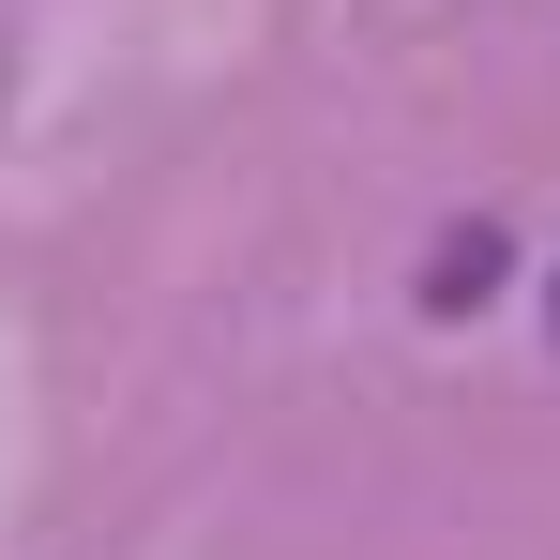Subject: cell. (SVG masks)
Listing matches in <instances>:
<instances>
[{"instance_id": "1", "label": "cell", "mask_w": 560, "mask_h": 560, "mask_svg": "<svg viewBox=\"0 0 560 560\" xmlns=\"http://www.w3.org/2000/svg\"><path fill=\"white\" fill-rule=\"evenodd\" d=\"M485 273H500V243H485V228H455V243H440V303H469Z\"/></svg>"}, {"instance_id": "2", "label": "cell", "mask_w": 560, "mask_h": 560, "mask_svg": "<svg viewBox=\"0 0 560 560\" xmlns=\"http://www.w3.org/2000/svg\"><path fill=\"white\" fill-rule=\"evenodd\" d=\"M546 318H560V288H546Z\"/></svg>"}]
</instances>
